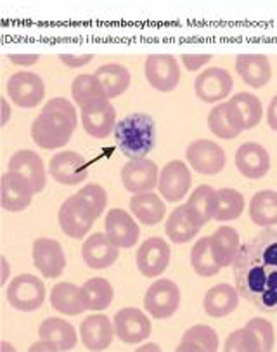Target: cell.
<instances>
[{"label":"cell","instance_id":"6da1fadb","mask_svg":"<svg viewBox=\"0 0 277 352\" xmlns=\"http://www.w3.org/2000/svg\"><path fill=\"white\" fill-rule=\"evenodd\" d=\"M236 288L241 297L256 309L277 312V231L263 228L252 241L243 245L232 264Z\"/></svg>","mask_w":277,"mask_h":352},{"label":"cell","instance_id":"7a4b0ae2","mask_svg":"<svg viewBox=\"0 0 277 352\" xmlns=\"http://www.w3.org/2000/svg\"><path fill=\"white\" fill-rule=\"evenodd\" d=\"M78 125L77 109L68 99L54 98L45 102L32 125L33 142L42 149H59L73 138Z\"/></svg>","mask_w":277,"mask_h":352},{"label":"cell","instance_id":"3957f363","mask_svg":"<svg viewBox=\"0 0 277 352\" xmlns=\"http://www.w3.org/2000/svg\"><path fill=\"white\" fill-rule=\"evenodd\" d=\"M115 141L121 155L138 160L146 158L156 146V122L147 113H132L117 122Z\"/></svg>","mask_w":277,"mask_h":352},{"label":"cell","instance_id":"277c9868","mask_svg":"<svg viewBox=\"0 0 277 352\" xmlns=\"http://www.w3.org/2000/svg\"><path fill=\"white\" fill-rule=\"evenodd\" d=\"M97 219L99 217L94 208L80 195L66 198L58 214V221L62 232L73 240H84V236L91 231Z\"/></svg>","mask_w":277,"mask_h":352},{"label":"cell","instance_id":"5b68a950","mask_svg":"<svg viewBox=\"0 0 277 352\" xmlns=\"http://www.w3.org/2000/svg\"><path fill=\"white\" fill-rule=\"evenodd\" d=\"M189 167L201 175H217L226 168L227 155L220 144L210 139L193 141L186 149Z\"/></svg>","mask_w":277,"mask_h":352},{"label":"cell","instance_id":"8992f818","mask_svg":"<svg viewBox=\"0 0 277 352\" xmlns=\"http://www.w3.org/2000/svg\"><path fill=\"white\" fill-rule=\"evenodd\" d=\"M8 300L18 311H37L45 302L44 281L33 274H19L8 287Z\"/></svg>","mask_w":277,"mask_h":352},{"label":"cell","instance_id":"52a82bcc","mask_svg":"<svg viewBox=\"0 0 277 352\" xmlns=\"http://www.w3.org/2000/svg\"><path fill=\"white\" fill-rule=\"evenodd\" d=\"M180 305V290L171 280H158L144 295V307L153 320H168Z\"/></svg>","mask_w":277,"mask_h":352},{"label":"cell","instance_id":"ba28073f","mask_svg":"<svg viewBox=\"0 0 277 352\" xmlns=\"http://www.w3.org/2000/svg\"><path fill=\"white\" fill-rule=\"evenodd\" d=\"M8 96L19 108H37L45 98V82L37 73L18 72L9 76Z\"/></svg>","mask_w":277,"mask_h":352},{"label":"cell","instance_id":"9c48e42d","mask_svg":"<svg viewBox=\"0 0 277 352\" xmlns=\"http://www.w3.org/2000/svg\"><path fill=\"white\" fill-rule=\"evenodd\" d=\"M234 80L227 69L212 66V68L203 69L196 76L194 82V92L203 102L213 104V102H222L224 99L229 98L232 92Z\"/></svg>","mask_w":277,"mask_h":352},{"label":"cell","instance_id":"30bf717a","mask_svg":"<svg viewBox=\"0 0 277 352\" xmlns=\"http://www.w3.org/2000/svg\"><path fill=\"white\" fill-rule=\"evenodd\" d=\"M84 131L94 139H106L117 127V109L111 99H99L82 108Z\"/></svg>","mask_w":277,"mask_h":352},{"label":"cell","instance_id":"8fae6325","mask_svg":"<svg viewBox=\"0 0 277 352\" xmlns=\"http://www.w3.org/2000/svg\"><path fill=\"white\" fill-rule=\"evenodd\" d=\"M171 250L163 238H147L135 254L138 272L146 278L161 276L170 265Z\"/></svg>","mask_w":277,"mask_h":352},{"label":"cell","instance_id":"7c38bea8","mask_svg":"<svg viewBox=\"0 0 277 352\" xmlns=\"http://www.w3.org/2000/svg\"><path fill=\"white\" fill-rule=\"evenodd\" d=\"M146 78L153 89L158 92L176 91L180 84V66L173 56L153 54L147 56L144 65Z\"/></svg>","mask_w":277,"mask_h":352},{"label":"cell","instance_id":"4fadbf2b","mask_svg":"<svg viewBox=\"0 0 277 352\" xmlns=\"http://www.w3.org/2000/svg\"><path fill=\"white\" fill-rule=\"evenodd\" d=\"M33 195H37L32 182L18 172L8 170L0 181V201L8 212H23L32 205Z\"/></svg>","mask_w":277,"mask_h":352},{"label":"cell","instance_id":"5bb4252c","mask_svg":"<svg viewBox=\"0 0 277 352\" xmlns=\"http://www.w3.org/2000/svg\"><path fill=\"white\" fill-rule=\"evenodd\" d=\"M191 184H193L191 168L184 162L171 160L160 172L158 189L168 204H177L189 192Z\"/></svg>","mask_w":277,"mask_h":352},{"label":"cell","instance_id":"9a60e30c","mask_svg":"<svg viewBox=\"0 0 277 352\" xmlns=\"http://www.w3.org/2000/svg\"><path fill=\"white\" fill-rule=\"evenodd\" d=\"M49 174L62 186H77L88 177V164L77 151L56 153L49 164Z\"/></svg>","mask_w":277,"mask_h":352},{"label":"cell","instance_id":"2e32d148","mask_svg":"<svg viewBox=\"0 0 277 352\" xmlns=\"http://www.w3.org/2000/svg\"><path fill=\"white\" fill-rule=\"evenodd\" d=\"M33 265L49 280L61 276L66 267V255L61 243L52 238H37L33 241Z\"/></svg>","mask_w":277,"mask_h":352},{"label":"cell","instance_id":"e0dca14e","mask_svg":"<svg viewBox=\"0 0 277 352\" xmlns=\"http://www.w3.org/2000/svg\"><path fill=\"white\" fill-rule=\"evenodd\" d=\"M121 184L132 195L144 191H153L160 181L158 165L149 158L130 160L121 168Z\"/></svg>","mask_w":277,"mask_h":352},{"label":"cell","instance_id":"ac0fdd59","mask_svg":"<svg viewBox=\"0 0 277 352\" xmlns=\"http://www.w3.org/2000/svg\"><path fill=\"white\" fill-rule=\"evenodd\" d=\"M117 337L125 344H138L151 335V321L141 309L125 307L113 318Z\"/></svg>","mask_w":277,"mask_h":352},{"label":"cell","instance_id":"d6986e66","mask_svg":"<svg viewBox=\"0 0 277 352\" xmlns=\"http://www.w3.org/2000/svg\"><path fill=\"white\" fill-rule=\"evenodd\" d=\"M106 236L117 245L118 248H132L137 245L141 229L128 212L123 208H111L104 221Z\"/></svg>","mask_w":277,"mask_h":352},{"label":"cell","instance_id":"ffe728a7","mask_svg":"<svg viewBox=\"0 0 277 352\" xmlns=\"http://www.w3.org/2000/svg\"><path fill=\"white\" fill-rule=\"evenodd\" d=\"M236 167L246 179H262L270 170V155L258 142H245L236 151Z\"/></svg>","mask_w":277,"mask_h":352},{"label":"cell","instance_id":"44dd1931","mask_svg":"<svg viewBox=\"0 0 277 352\" xmlns=\"http://www.w3.org/2000/svg\"><path fill=\"white\" fill-rule=\"evenodd\" d=\"M115 323L104 314H91L80 324V338L88 351H106L115 340Z\"/></svg>","mask_w":277,"mask_h":352},{"label":"cell","instance_id":"7402d4cb","mask_svg":"<svg viewBox=\"0 0 277 352\" xmlns=\"http://www.w3.org/2000/svg\"><path fill=\"white\" fill-rule=\"evenodd\" d=\"M208 129L213 135L220 139H236L241 132L245 131V122L241 116L239 109L230 101L219 102L208 115Z\"/></svg>","mask_w":277,"mask_h":352},{"label":"cell","instance_id":"603a6c76","mask_svg":"<svg viewBox=\"0 0 277 352\" xmlns=\"http://www.w3.org/2000/svg\"><path fill=\"white\" fill-rule=\"evenodd\" d=\"M8 170L18 172L32 182L35 192H42L47 186V172L42 156L32 149H19L9 160Z\"/></svg>","mask_w":277,"mask_h":352},{"label":"cell","instance_id":"cb8c5ba5","mask_svg":"<svg viewBox=\"0 0 277 352\" xmlns=\"http://www.w3.org/2000/svg\"><path fill=\"white\" fill-rule=\"evenodd\" d=\"M203 226L200 224V221L196 219V215L191 212V208L187 207V204L179 205L177 208L171 210V214L168 215L167 222H165V232L167 236L170 238V241L177 245H184L193 241L197 236V232Z\"/></svg>","mask_w":277,"mask_h":352},{"label":"cell","instance_id":"d4e9b609","mask_svg":"<svg viewBox=\"0 0 277 352\" xmlns=\"http://www.w3.org/2000/svg\"><path fill=\"white\" fill-rule=\"evenodd\" d=\"M120 248L102 232H95L85 240L82 247V258L91 269H108L117 262Z\"/></svg>","mask_w":277,"mask_h":352},{"label":"cell","instance_id":"484cf974","mask_svg":"<svg viewBox=\"0 0 277 352\" xmlns=\"http://www.w3.org/2000/svg\"><path fill=\"white\" fill-rule=\"evenodd\" d=\"M51 305L64 316H78L84 311H88V302L82 287L75 283L62 281L52 287L51 290Z\"/></svg>","mask_w":277,"mask_h":352},{"label":"cell","instance_id":"4316f807","mask_svg":"<svg viewBox=\"0 0 277 352\" xmlns=\"http://www.w3.org/2000/svg\"><path fill=\"white\" fill-rule=\"evenodd\" d=\"M236 72L246 85L252 89H262L270 82L272 66L267 56L241 54L236 58Z\"/></svg>","mask_w":277,"mask_h":352},{"label":"cell","instance_id":"83f0119b","mask_svg":"<svg viewBox=\"0 0 277 352\" xmlns=\"http://www.w3.org/2000/svg\"><path fill=\"white\" fill-rule=\"evenodd\" d=\"M239 305V292L236 287L220 283L210 288L203 298V309L210 318H226Z\"/></svg>","mask_w":277,"mask_h":352},{"label":"cell","instance_id":"f1b7e54d","mask_svg":"<svg viewBox=\"0 0 277 352\" xmlns=\"http://www.w3.org/2000/svg\"><path fill=\"white\" fill-rule=\"evenodd\" d=\"M130 212L144 226H156L167 215V205L154 191L137 192L130 198Z\"/></svg>","mask_w":277,"mask_h":352},{"label":"cell","instance_id":"f546056e","mask_svg":"<svg viewBox=\"0 0 277 352\" xmlns=\"http://www.w3.org/2000/svg\"><path fill=\"white\" fill-rule=\"evenodd\" d=\"M210 243H212L213 255H215V261L220 265V269L234 264L241 250L239 232L236 229L230 228V226H220L210 236Z\"/></svg>","mask_w":277,"mask_h":352},{"label":"cell","instance_id":"4dcf8cb0","mask_svg":"<svg viewBox=\"0 0 277 352\" xmlns=\"http://www.w3.org/2000/svg\"><path fill=\"white\" fill-rule=\"evenodd\" d=\"M42 340H47L58 351H73L77 347V330L69 321L59 318H47L38 327Z\"/></svg>","mask_w":277,"mask_h":352},{"label":"cell","instance_id":"1f68e13d","mask_svg":"<svg viewBox=\"0 0 277 352\" xmlns=\"http://www.w3.org/2000/svg\"><path fill=\"white\" fill-rule=\"evenodd\" d=\"M220 349V340L217 331L206 324L191 327L182 335V340L177 345V352H217Z\"/></svg>","mask_w":277,"mask_h":352},{"label":"cell","instance_id":"d6a6232c","mask_svg":"<svg viewBox=\"0 0 277 352\" xmlns=\"http://www.w3.org/2000/svg\"><path fill=\"white\" fill-rule=\"evenodd\" d=\"M250 219L258 228L277 224V191L263 189L253 195L250 201Z\"/></svg>","mask_w":277,"mask_h":352},{"label":"cell","instance_id":"836d02e7","mask_svg":"<svg viewBox=\"0 0 277 352\" xmlns=\"http://www.w3.org/2000/svg\"><path fill=\"white\" fill-rule=\"evenodd\" d=\"M95 76L101 80L102 87H104L110 99L120 98L121 94H125L132 82L130 72H128L127 66L117 65V63L102 65L101 68L95 69Z\"/></svg>","mask_w":277,"mask_h":352},{"label":"cell","instance_id":"e575fe53","mask_svg":"<svg viewBox=\"0 0 277 352\" xmlns=\"http://www.w3.org/2000/svg\"><path fill=\"white\" fill-rule=\"evenodd\" d=\"M187 207L196 215L201 226L208 224L212 219H215L217 214V189H213L212 186L208 184L197 186L191 192L189 200H187Z\"/></svg>","mask_w":277,"mask_h":352},{"label":"cell","instance_id":"d590c367","mask_svg":"<svg viewBox=\"0 0 277 352\" xmlns=\"http://www.w3.org/2000/svg\"><path fill=\"white\" fill-rule=\"evenodd\" d=\"M71 98L80 108H84V106L99 101V99H106L108 94L102 87L101 80L95 76V73H92V75L84 73V75H78L71 84Z\"/></svg>","mask_w":277,"mask_h":352},{"label":"cell","instance_id":"8d00e7d4","mask_svg":"<svg viewBox=\"0 0 277 352\" xmlns=\"http://www.w3.org/2000/svg\"><path fill=\"white\" fill-rule=\"evenodd\" d=\"M245 197L232 188H222L217 191V222H230L241 217L245 212Z\"/></svg>","mask_w":277,"mask_h":352},{"label":"cell","instance_id":"74e56055","mask_svg":"<svg viewBox=\"0 0 277 352\" xmlns=\"http://www.w3.org/2000/svg\"><path fill=\"white\" fill-rule=\"evenodd\" d=\"M191 267L203 278H210L220 271V265L217 264L215 255H213L210 236L200 238L191 248Z\"/></svg>","mask_w":277,"mask_h":352},{"label":"cell","instance_id":"f35d334b","mask_svg":"<svg viewBox=\"0 0 277 352\" xmlns=\"http://www.w3.org/2000/svg\"><path fill=\"white\" fill-rule=\"evenodd\" d=\"M85 297L88 302V311H104L111 305L115 298V290L111 283L104 278H91L84 283Z\"/></svg>","mask_w":277,"mask_h":352},{"label":"cell","instance_id":"ab89813d","mask_svg":"<svg viewBox=\"0 0 277 352\" xmlns=\"http://www.w3.org/2000/svg\"><path fill=\"white\" fill-rule=\"evenodd\" d=\"M229 101L239 109L243 122H245V131H252L262 122L263 106L256 96L250 94V92H237Z\"/></svg>","mask_w":277,"mask_h":352},{"label":"cell","instance_id":"60d3db41","mask_svg":"<svg viewBox=\"0 0 277 352\" xmlns=\"http://www.w3.org/2000/svg\"><path fill=\"white\" fill-rule=\"evenodd\" d=\"M226 352H260V342L255 331L245 324V328L232 331L224 344Z\"/></svg>","mask_w":277,"mask_h":352},{"label":"cell","instance_id":"b9f144b4","mask_svg":"<svg viewBox=\"0 0 277 352\" xmlns=\"http://www.w3.org/2000/svg\"><path fill=\"white\" fill-rule=\"evenodd\" d=\"M246 327L255 331L256 338L260 342V352H270L276 344V335H274V327L263 318H253L246 323Z\"/></svg>","mask_w":277,"mask_h":352},{"label":"cell","instance_id":"7bdbcfd3","mask_svg":"<svg viewBox=\"0 0 277 352\" xmlns=\"http://www.w3.org/2000/svg\"><path fill=\"white\" fill-rule=\"evenodd\" d=\"M77 195H80V197L84 198V200L87 201L92 208H94V212L97 214V217H101L102 212L106 210L108 192H106V189L102 188V186L87 184V186H84V188H82Z\"/></svg>","mask_w":277,"mask_h":352},{"label":"cell","instance_id":"ee69618b","mask_svg":"<svg viewBox=\"0 0 277 352\" xmlns=\"http://www.w3.org/2000/svg\"><path fill=\"white\" fill-rule=\"evenodd\" d=\"M180 61H182L184 68H186L187 72H197V69H201L203 66H206L208 63L212 61V56L210 54H201V56L186 54L180 58Z\"/></svg>","mask_w":277,"mask_h":352},{"label":"cell","instance_id":"f6af8a7d","mask_svg":"<svg viewBox=\"0 0 277 352\" xmlns=\"http://www.w3.org/2000/svg\"><path fill=\"white\" fill-rule=\"evenodd\" d=\"M59 59H61L62 65L69 66V68H82V66L88 65V63L94 59V56L92 54H87V56H59Z\"/></svg>","mask_w":277,"mask_h":352},{"label":"cell","instance_id":"bcb514c9","mask_svg":"<svg viewBox=\"0 0 277 352\" xmlns=\"http://www.w3.org/2000/svg\"><path fill=\"white\" fill-rule=\"evenodd\" d=\"M267 124L274 132H277V96L270 99L269 108H267Z\"/></svg>","mask_w":277,"mask_h":352},{"label":"cell","instance_id":"7dc6e473","mask_svg":"<svg viewBox=\"0 0 277 352\" xmlns=\"http://www.w3.org/2000/svg\"><path fill=\"white\" fill-rule=\"evenodd\" d=\"M38 56H9V61L12 63V65H16V66H26V68H28V66H33L35 65V63H38Z\"/></svg>","mask_w":277,"mask_h":352},{"label":"cell","instance_id":"c3c4849f","mask_svg":"<svg viewBox=\"0 0 277 352\" xmlns=\"http://www.w3.org/2000/svg\"><path fill=\"white\" fill-rule=\"evenodd\" d=\"M37 351H52V352H58V349H56L54 345L51 344V342L42 340V338H40V342H35V344H33L32 347H29V352H37Z\"/></svg>","mask_w":277,"mask_h":352},{"label":"cell","instance_id":"681fc988","mask_svg":"<svg viewBox=\"0 0 277 352\" xmlns=\"http://www.w3.org/2000/svg\"><path fill=\"white\" fill-rule=\"evenodd\" d=\"M2 108H4V118H2V125H8L9 116H11V108H9L8 99H2Z\"/></svg>","mask_w":277,"mask_h":352},{"label":"cell","instance_id":"f907efd6","mask_svg":"<svg viewBox=\"0 0 277 352\" xmlns=\"http://www.w3.org/2000/svg\"><path fill=\"white\" fill-rule=\"evenodd\" d=\"M2 264H4V276H2V281H0V283L5 285V281H8V274H9V265H8V261H5V257H2Z\"/></svg>","mask_w":277,"mask_h":352},{"label":"cell","instance_id":"816d5d0a","mask_svg":"<svg viewBox=\"0 0 277 352\" xmlns=\"http://www.w3.org/2000/svg\"><path fill=\"white\" fill-rule=\"evenodd\" d=\"M137 351H160V347H158L156 344H147L144 345V347H138Z\"/></svg>","mask_w":277,"mask_h":352}]
</instances>
